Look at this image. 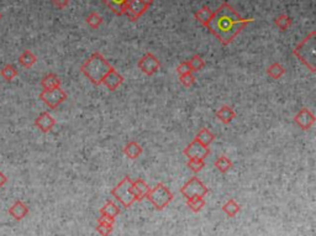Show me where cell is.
I'll return each mask as SVG.
<instances>
[{
  "instance_id": "cell-12",
  "label": "cell",
  "mask_w": 316,
  "mask_h": 236,
  "mask_svg": "<svg viewBox=\"0 0 316 236\" xmlns=\"http://www.w3.org/2000/svg\"><path fill=\"white\" fill-rule=\"evenodd\" d=\"M8 213L13 219H15L16 221H20L29 214V207H27L25 203H22L21 200H16V202L9 208Z\"/></svg>"
},
{
  "instance_id": "cell-3",
  "label": "cell",
  "mask_w": 316,
  "mask_h": 236,
  "mask_svg": "<svg viewBox=\"0 0 316 236\" xmlns=\"http://www.w3.org/2000/svg\"><path fill=\"white\" fill-rule=\"evenodd\" d=\"M315 31L311 32L308 38L294 50V55L300 59L303 63L315 71Z\"/></svg>"
},
{
  "instance_id": "cell-5",
  "label": "cell",
  "mask_w": 316,
  "mask_h": 236,
  "mask_svg": "<svg viewBox=\"0 0 316 236\" xmlns=\"http://www.w3.org/2000/svg\"><path fill=\"white\" fill-rule=\"evenodd\" d=\"M113 194L116 197L118 200H120V202L125 205V207H129V205H131V203L134 202V200H136L134 191H132V182L131 179L127 177L125 178V179H122L121 182H120V184L114 189Z\"/></svg>"
},
{
  "instance_id": "cell-9",
  "label": "cell",
  "mask_w": 316,
  "mask_h": 236,
  "mask_svg": "<svg viewBox=\"0 0 316 236\" xmlns=\"http://www.w3.org/2000/svg\"><path fill=\"white\" fill-rule=\"evenodd\" d=\"M184 155H187L189 159H204L209 155V149L195 140L184 150Z\"/></svg>"
},
{
  "instance_id": "cell-21",
  "label": "cell",
  "mask_w": 316,
  "mask_h": 236,
  "mask_svg": "<svg viewBox=\"0 0 316 236\" xmlns=\"http://www.w3.org/2000/svg\"><path fill=\"white\" fill-rule=\"evenodd\" d=\"M216 117L219 118L224 124H229V122L235 118V113L230 106L225 105L220 109L219 112L216 113Z\"/></svg>"
},
{
  "instance_id": "cell-30",
  "label": "cell",
  "mask_w": 316,
  "mask_h": 236,
  "mask_svg": "<svg viewBox=\"0 0 316 236\" xmlns=\"http://www.w3.org/2000/svg\"><path fill=\"white\" fill-rule=\"evenodd\" d=\"M188 204L192 207L193 210H200L204 207V200L201 197H194V198L188 199Z\"/></svg>"
},
{
  "instance_id": "cell-1",
  "label": "cell",
  "mask_w": 316,
  "mask_h": 236,
  "mask_svg": "<svg viewBox=\"0 0 316 236\" xmlns=\"http://www.w3.org/2000/svg\"><path fill=\"white\" fill-rule=\"evenodd\" d=\"M252 19H242L229 4H222L215 13H213L208 27L224 45H229L240 34L243 27L251 24Z\"/></svg>"
},
{
  "instance_id": "cell-33",
  "label": "cell",
  "mask_w": 316,
  "mask_h": 236,
  "mask_svg": "<svg viewBox=\"0 0 316 236\" xmlns=\"http://www.w3.org/2000/svg\"><path fill=\"white\" fill-rule=\"evenodd\" d=\"M180 82H182L185 87H190V85L195 82V79L190 73H187V75L180 76Z\"/></svg>"
},
{
  "instance_id": "cell-15",
  "label": "cell",
  "mask_w": 316,
  "mask_h": 236,
  "mask_svg": "<svg viewBox=\"0 0 316 236\" xmlns=\"http://www.w3.org/2000/svg\"><path fill=\"white\" fill-rule=\"evenodd\" d=\"M41 87L42 89H55L61 87V79L55 73H48L41 79Z\"/></svg>"
},
{
  "instance_id": "cell-23",
  "label": "cell",
  "mask_w": 316,
  "mask_h": 236,
  "mask_svg": "<svg viewBox=\"0 0 316 236\" xmlns=\"http://www.w3.org/2000/svg\"><path fill=\"white\" fill-rule=\"evenodd\" d=\"M195 140L199 141V142H200L201 145H204V146L208 147L209 145H210V143L213 142L214 135L210 133V131L208 130V129H203V130H201L200 133L198 134L197 138H195Z\"/></svg>"
},
{
  "instance_id": "cell-24",
  "label": "cell",
  "mask_w": 316,
  "mask_h": 236,
  "mask_svg": "<svg viewBox=\"0 0 316 236\" xmlns=\"http://www.w3.org/2000/svg\"><path fill=\"white\" fill-rule=\"evenodd\" d=\"M101 214L104 215V217H106V219H109V220L114 221V217L118 214V209L116 205H114L113 203L109 202L108 204H106L105 207L101 209Z\"/></svg>"
},
{
  "instance_id": "cell-2",
  "label": "cell",
  "mask_w": 316,
  "mask_h": 236,
  "mask_svg": "<svg viewBox=\"0 0 316 236\" xmlns=\"http://www.w3.org/2000/svg\"><path fill=\"white\" fill-rule=\"evenodd\" d=\"M111 68L100 53H94L82 66V72L94 84H100Z\"/></svg>"
},
{
  "instance_id": "cell-32",
  "label": "cell",
  "mask_w": 316,
  "mask_h": 236,
  "mask_svg": "<svg viewBox=\"0 0 316 236\" xmlns=\"http://www.w3.org/2000/svg\"><path fill=\"white\" fill-rule=\"evenodd\" d=\"M224 210L227 213V215H230V216H234V215L238 212V205H237L234 200H230L227 204H225Z\"/></svg>"
},
{
  "instance_id": "cell-28",
  "label": "cell",
  "mask_w": 316,
  "mask_h": 236,
  "mask_svg": "<svg viewBox=\"0 0 316 236\" xmlns=\"http://www.w3.org/2000/svg\"><path fill=\"white\" fill-rule=\"evenodd\" d=\"M87 22L89 24V26L93 27V29H98V27L101 25V22H103V18H101L99 14L92 13L87 18Z\"/></svg>"
},
{
  "instance_id": "cell-35",
  "label": "cell",
  "mask_w": 316,
  "mask_h": 236,
  "mask_svg": "<svg viewBox=\"0 0 316 236\" xmlns=\"http://www.w3.org/2000/svg\"><path fill=\"white\" fill-rule=\"evenodd\" d=\"M52 4L57 9H64L68 6L69 0H52Z\"/></svg>"
},
{
  "instance_id": "cell-10",
  "label": "cell",
  "mask_w": 316,
  "mask_h": 236,
  "mask_svg": "<svg viewBox=\"0 0 316 236\" xmlns=\"http://www.w3.org/2000/svg\"><path fill=\"white\" fill-rule=\"evenodd\" d=\"M138 67L141 68V71L145 72L146 75L152 76L159 68V62H158V59L153 56L152 53H146L145 56L138 62Z\"/></svg>"
},
{
  "instance_id": "cell-18",
  "label": "cell",
  "mask_w": 316,
  "mask_h": 236,
  "mask_svg": "<svg viewBox=\"0 0 316 236\" xmlns=\"http://www.w3.org/2000/svg\"><path fill=\"white\" fill-rule=\"evenodd\" d=\"M116 15H124V6L126 0H101Z\"/></svg>"
},
{
  "instance_id": "cell-31",
  "label": "cell",
  "mask_w": 316,
  "mask_h": 236,
  "mask_svg": "<svg viewBox=\"0 0 316 236\" xmlns=\"http://www.w3.org/2000/svg\"><path fill=\"white\" fill-rule=\"evenodd\" d=\"M188 167L192 168L194 172H199L204 167V159H190L188 162Z\"/></svg>"
},
{
  "instance_id": "cell-11",
  "label": "cell",
  "mask_w": 316,
  "mask_h": 236,
  "mask_svg": "<svg viewBox=\"0 0 316 236\" xmlns=\"http://www.w3.org/2000/svg\"><path fill=\"white\" fill-rule=\"evenodd\" d=\"M55 125H56V120L46 112L41 113V114L36 118V120H35V126H36V128L43 134L50 133Z\"/></svg>"
},
{
  "instance_id": "cell-19",
  "label": "cell",
  "mask_w": 316,
  "mask_h": 236,
  "mask_svg": "<svg viewBox=\"0 0 316 236\" xmlns=\"http://www.w3.org/2000/svg\"><path fill=\"white\" fill-rule=\"evenodd\" d=\"M211 18H213V11H211L209 8H206V6L201 8L200 10L195 14V19H197L199 22H201V24L206 27H208Z\"/></svg>"
},
{
  "instance_id": "cell-6",
  "label": "cell",
  "mask_w": 316,
  "mask_h": 236,
  "mask_svg": "<svg viewBox=\"0 0 316 236\" xmlns=\"http://www.w3.org/2000/svg\"><path fill=\"white\" fill-rule=\"evenodd\" d=\"M40 99L50 109H56L66 100L67 94L61 89V87L55 89H42V92L40 93Z\"/></svg>"
},
{
  "instance_id": "cell-25",
  "label": "cell",
  "mask_w": 316,
  "mask_h": 236,
  "mask_svg": "<svg viewBox=\"0 0 316 236\" xmlns=\"http://www.w3.org/2000/svg\"><path fill=\"white\" fill-rule=\"evenodd\" d=\"M268 75L272 78H274V79H278V78H280L284 75V68L279 63H273L268 68Z\"/></svg>"
},
{
  "instance_id": "cell-34",
  "label": "cell",
  "mask_w": 316,
  "mask_h": 236,
  "mask_svg": "<svg viewBox=\"0 0 316 236\" xmlns=\"http://www.w3.org/2000/svg\"><path fill=\"white\" fill-rule=\"evenodd\" d=\"M177 72H178V73H179L180 76L187 75V73H190L189 63H188V62H183V63H180L179 66L177 67Z\"/></svg>"
},
{
  "instance_id": "cell-20",
  "label": "cell",
  "mask_w": 316,
  "mask_h": 236,
  "mask_svg": "<svg viewBox=\"0 0 316 236\" xmlns=\"http://www.w3.org/2000/svg\"><path fill=\"white\" fill-rule=\"evenodd\" d=\"M0 76L3 79H5L6 82H11L18 77V71L13 64H5L3 68L0 69Z\"/></svg>"
},
{
  "instance_id": "cell-7",
  "label": "cell",
  "mask_w": 316,
  "mask_h": 236,
  "mask_svg": "<svg viewBox=\"0 0 316 236\" xmlns=\"http://www.w3.org/2000/svg\"><path fill=\"white\" fill-rule=\"evenodd\" d=\"M147 197L151 202L156 205L157 209H163V208L171 202L172 198H173L171 192H169L163 184H158L157 187H155L152 191L148 192Z\"/></svg>"
},
{
  "instance_id": "cell-17",
  "label": "cell",
  "mask_w": 316,
  "mask_h": 236,
  "mask_svg": "<svg viewBox=\"0 0 316 236\" xmlns=\"http://www.w3.org/2000/svg\"><path fill=\"white\" fill-rule=\"evenodd\" d=\"M132 191H134L135 198L140 200V199H142L143 197L147 196L148 192H150V189H148V187L146 186V183L143 182V180L138 179L132 183Z\"/></svg>"
},
{
  "instance_id": "cell-37",
  "label": "cell",
  "mask_w": 316,
  "mask_h": 236,
  "mask_svg": "<svg viewBox=\"0 0 316 236\" xmlns=\"http://www.w3.org/2000/svg\"><path fill=\"white\" fill-rule=\"evenodd\" d=\"M1 18H3V14H1V11H0V20H1Z\"/></svg>"
},
{
  "instance_id": "cell-13",
  "label": "cell",
  "mask_w": 316,
  "mask_h": 236,
  "mask_svg": "<svg viewBox=\"0 0 316 236\" xmlns=\"http://www.w3.org/2000/svg\"><path fill=\"white\" fill-rule=\"evenodd\" d=\"M122 82H124V78H122L121 76L118 75V73L115 71V69L111 68L110 71H109L108 75H106L105 77H104L103 82H101V83H104V84H105V87L108 88V89L116 90L118 87H120V85L122 84Z\"/></svg>"
},
{
  "instance_id": "cell-14",
  "label": "cell",
  "mask_w": 316,
  "mask_h": 236,
  "mask_svg": "<svg viewBox=\"0 0 316 236\" xmlns=\"http://www.w3.org/2000/svg\"><path fill=\"white\" fill-rule=\"evenodd\" d=\"M314 121H315V118H314V115L309 112L308 109H303V110L295 117V122H296L303 130H308L311 125L314 124Z\"/></svg>"
},
{
  "instance_id": "cell-16",
  "label": "cell",
  "mask_w": 316,
  "mask_h": 236,
  "mask_svg": "<svg viewBox=\"0 0 316 236\" xmlns=\"http://www.w3.org/2000/svg\"><path fill=\"white\" fill-rule=\"evenodd\" d=\"M18 61L19 63H20V66L25 67V68H30V67H32L35 63H36L37 57L35 56L34 53H32L30 50H25L24 52L19 56Z\"/></svg>"
},
{
  "instance_id": "cell-36",
  "label": "cell",
  "mask_w": 316,
  "mask_h": 236,
  "mask_svg": "<svg viewBox=\"0 0 316 236\" xmlns=\"http://www.w3.org/2000/svg\"><path fill=\"white\" fill-rule=\"evenodd\" d=\"M6 182H8V178H6V176L4 175L1 171H0V189L3 188L4 186L6 184Z\"/></svg>"
},
{
  "instance_id": "cell-4",
  "label": "cell",
  "mask_w": 316,
  "mask_h": 236,
  "mask_svg": "<svg viewBox=\"0 0 316 236\" xmlns=\"http://www.w3.org/2000/svg\"><path fill=\"white\" fill-rule=\"evenodd\" d=\"M151 4L152 0H126L124 6V15H126L131 21H136L146 13Z\"/></svg>"
},
{
  "instance_id": "cell-27",
  "label": "cell",
  "mask_w": 316,
  "mask_h": 236,
  "mask_svg": "<svg viewBox=\"0 0 316 236\" xmlns=\"http://www.w3.org/2000/svg\"><path fill=\"white\" fill-rule=\"evenodd\" d=\"M276 25L279 27L282 31H284V30H287L288 27L292 25V19H290L288 15H284V14H283V15L278 16V18L276 19Z\"/></svg>"
},
{
  "instance_id": "cell-29",
  "label": "cell",
  "mask_w": 316,
  "mask_h": 236,
  "mask_svg": "<svg viewBox=\"0 0 316 236\" xmlns=\"http://www.w3.org/2000/svg\"><path fill=\"white\" fill-rule=\"evenodd\" d=\"M188 63H189L190 71H200V69L205 66V63H204V61L201 59V57L198 56V55L193 56L192 59H190Z\"/></svg>"
},
{
  "instance_id": "cell-8",
  "label": "cell",
  "mask_w": 316,
  "mask_h": 236,
  "mask_svg": "<svg viewBox=\"0 0 316 236\" xmlns=\"http://www.w3.org/2000/svg\"><path fill=\"white\" fill-rule=\"evenodd\" d=\"M206 192H208V189L197 177H193L182 188V193L188 199L194 198V197H203L204 194H206Z\"/></svg>"
},
{
  "instance_id": "cell-26",
  "label": "cell",
  "mask_w": 316,
  "mask_h": 236,
  "mask_svg": "<svg viewBox=\"0 0 316 236\" xmlns=\"http://www.w3.org/2000/svg\"><path fill=\"white\" fill-rule=\"evenodd\" d=\"M215 166H216V168H217L219 171H221V172H227V171L231 168L232 162L230 161L227 157L221 156L219 159H217V161L215 162Z\"/></svg>"
},
{
  "instance_id": "cell-22",
  "label": "cell",
  "mask_w": 316,
  "mask_h": 236,
  "mask_svg": "<svg viewBox=\"0 0 316 236\" xmlns=\"http://www.w3.org/2000/svg\"><path fill=\"white\" fill-rule=\"evenodd\" d=\"M141 152H142V149H141L140 145L136 142L127 143L126 147H125V155L131 159L137 158V157L141 155Z\"/></svg>"
}]
</instances>
